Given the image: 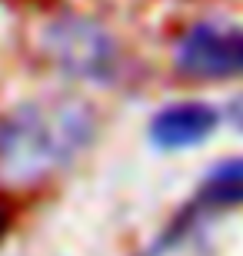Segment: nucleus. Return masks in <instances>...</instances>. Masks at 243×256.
Listing matches in <instances>:
<instances>
[{
	"label": "nucleus",
	"instance_id": "nucleus-1",
	"mask_svg": "<svg viewBox=\"0 0 243 256\" xmlns=\"http://www.w3.org/2000/svg\"><path fill=\"white\" fill-rule=\"evenodd\" d=\"M94 136V114L77 100L20 104L0 120V176L34 183L60 170Z\"/></svg>",
	"mask_w": 243,
	"mask_h": 256
},
{
	"label": "nucleus",
	"instance_id": "nucleus-2",
	"mask_svg": "<svg viewBox=\"0 0 243 256\" xmlns=\"http://www.w3.org/2000/svg\"><path fill=\"white\" fill-rule=\"evenodd\" d=\"M180 74L196 80H226L243 74V27L230 20H196L173 50Z\"/></svg>",
	"mask_w": 243,
	"mask_h": 256
},
{
	"label": "nucleus",
	"instance_id": "nucleus-3",
	"mask_svg": "<svg viewBox=\"0 0 243 256\" xmlns=\"http://www.w3.org/2000/svg\"><path fill=\"white\" fill-rule=\"evenodd\" d=\"M47 47L60 66H67L77 76H90V80L110 76L113 57H117L110 37L97 24L80 20V17L57 20L47 30Z\"/></svg>",
	"mask_w": 243,
	"mask_h": 256
},
{
	"label": "nucleus",
	"instance_id": "nucleus-4",
	"mask_svg": "<svg viewBox=\"0 0 243 256\" xmlns=\"http://www.w3.org/2000/svg\"><path fill=\"white\" fill-rule=\"evenodd\" d=\"M220 124V114L206 104H173L167 110H160L150 124V136L160 150H187L203 143Z\"/></svg>",
	"mask_w": 243,
	"mask_h": 256
},
{
	"label": "nucleus",
	"instance_id": "nucleus-5",
	"mask_svg": "<svg viewBox=\"0 0 243 256\" xmlns=\"http://www.w3.org/2000/svg\"><path fill=\"white\" fill-rule=\"evenodd\" d=\"M196 203L206 210L213 206H243V156L226 163H216L213 170L203 176Z\"/></svg>",
	"mask_w": 243,
	"mask_h": 256
},
{
	"label": "nucleus",
	"instance_id": "nucleus-6",
	"mask_svg": "<svg viewBox=\"0 0 243 256\" xmlns=\"http://www.w3.org/2000/svg\"><path fill=\"white\" fill-rule=\"evenodd\" d=\"M0 233H4V213H0Z\"/></svg>",
	"mask_w": 243,
	"mask_h": 256
}]
</instances>
